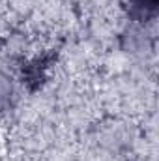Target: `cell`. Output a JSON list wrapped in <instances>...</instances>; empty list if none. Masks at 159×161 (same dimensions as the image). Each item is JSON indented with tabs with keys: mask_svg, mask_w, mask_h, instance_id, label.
<instances>
[{
	"mask_svg": "<svg viewBox=\"0 0 159 161\" xmlns=\"http://www.w3.org/2000/svg\"><path fill=\"white\" fill-rule=\"evenodd\" d=\"M156 4H157V0H129V8H131L133 15H139L142 19L156 11Z\"/></svg>",
	"mask_w": 159,
	"mask_h": 161,
	"instance_id": "obj_1",
	"label": "cell"
}]
</instances>
